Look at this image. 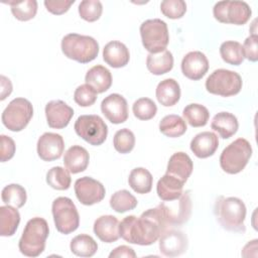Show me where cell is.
I'll return each instance as SVG.
<instances>
[{
    "label": "cell",
    "mask_w": 258,
    "mask_h": 258,
    "mask_svg": "<svg viewBox=\"0 0 258 258\" xmlns=\"http://www.w3.org/2000/svg\"><path fill=\"white\" fill-rule=\"evenodd\" d=\"M167 229L169 227L158 207L143 212L139 218L127 216L119 224L120 237L126 242L141 246L153 244Z\"/></svg>",
    "instance_id": "cell-1"
},
{
    "label": "cell",
    "mask_w": 258,
    "mask_h": 258,
    "mask_svg": "<svg viewBox=\"0 0 258 258\" xmlns=\"http://www.w3.org/2000/svg\"><path fill=\"white\" fill-rule=\"evenodd\" d=\"M214 213L223 229L236 233L245 232L246 206L242 200L235 197L220 196L215 203Z\"/></svg>",
    "instance_id": "cell-2"
},
{
    "label": "cell",
    "mask_w": 258,
    "mask_h": 258,
    "mask_svg": "<svg viewBox=\"0 0 258 258\" xmlns=\"http://www.w3.org/2000/svg\"><path fill=\"white\" fill-rule=\"evenodd\" d=\"M49 234L47 222L40 217L30 219L19 239L18 248L27 257H37L45 249V242Z\"/></svg>",
    "instance_id": "cell-3"
},
{
    "label": "cell",
    "mask_w": 258,
    "mask_h": 258,
    "mask_svg": "<svg viewBox=\"0 0 258 258\" xmlns=\"http://www.w3.org/2000/svg\"><path fill=\"white\" fill-rule=\"evenodd\" d=\"M61 51L70 59L81 63L94 60L99 53V43L89 35L69 33L61 39Z\"/></svg>",
    "instance_id": "cell-4"
},
{
    "label": "cell",
    "mask_w": 258,
    "mask_h": 258,
    "mask_svg": "<svg viewBox=\"0 0 258 258\" xmlns=\"http://www.w3.org/2000/svg\"><path fill=\"white\" fill-rule=\"evenodd\" d=\"M252 156V146L245 138H238L230 143L220 155L221 168L229 173L241 172Z\"/></svg>",
    "instance_id": "cell-5"
},
{
    "label": "cell",
    "mask_w": 258,
    "mask_h": 258,
    "mask_svg": "<svg viewBox=\"0 0 258 258\" xmlns=\"http://www.w3.org/2000/svg\"><path fill=\"white\" fill-rule=\"evenodd\" d=\"M140 35L142 44L149 53H158L165 50L169 42L167 24L158 18L147 19L142 22Z\"/></svg>",
    "instance_id": "cell-6"
},
{
    "label": "cell",
    "mask_w": 258,
    "mask_h": 258,
    "mask_svg": "<svg viewBox=\"0 0 258 258\" xmlns=\"http://www.w3.org/2000/svg\"><path fill=\"white\" fill-rule=\"evenodd\" d=\"M242 86L241 76L236 72L226 69L214 71L206 80L207 91L221 97H231L239 94Z\"/></svg>",
    "instance_id": "cell-7"
},
{
    "label": "cell",
    "mask_w": 258,
    "mask_h": 258,
    "mask_svg": "<svg viewBox=\"0 0 258 258\" xmlns=\"http://www.w3.org/2000/svg\"><path fill=\"white\" fill-rule=\"evenodd\" d=\"M51 212L56 230L64 235L75 232L80 225V216L74 202L67 197H58L52 202Z\"/></svg>",
    "instance_id": "cell-8"
},
{
    "label": "cell",
    "mask_w": 258,
    "mask_h": 258,
    "mask_svg": "<svg viewBox=\"0 0 258 258\" xmlns=\"http://www.w3.org/2000/svg\"><path fill=\"white\" fill-rule=\"evenodd\" d=\"M32 116V104L27 99L15 98L4 109L1 120L8 130L19 132L28 125Z\"/></svg>",
    "instance_id": "cell-9"
},
{
    "label": "cell",
    "mask_w": 258,
    "mask_h": 258,
    "mask_svg": "<svg viewBox=\"0 0 258 258\" xmlns=\"http://www.w3.org/2000/svg\"><path fill=\"white\" fill-rule=\"evenodd\" d=\"M76 133L89 144L99 146L105 142L108 126L98 115H82L75 122Z\"/></svg>",
    "instance_id": "cell-10"
},
{
    "label": "cell",
    "mask_w": 258,
    "mask_h": 258,
    "mask_svg": "<svg viewBox=\"0 0 258 258\" xmlns=\"http://www.w3.org/2000/svg\"><path fill=\"white\" fill-rule=\"evenodd\" d=\"M157 207L169 228L181 226L189 220L191 215L190 191H182L181 196L177 200L163 202Z\"/></svg>",
    "instance_id": "cell-11"
},
{
    "label": "cell",
    "mask_w": 258,
    "mask_h": 258,
    "mask_svg": "<svg viewBox=\"0 0 258 258\" xmlns=\"http://www.w3.org/2000/svg\"><path fill=\"white\" fill-rule=\"evenodd\" d=\"M214 17L221 23L244 25L251 17L252 10L244 1H219L213 8Z\"/></svg>",
    "instance_id": "cell-12"
},
{
    "label": "cell",
    "mask_w": 258,
    "mask_h": 258,
    "mask_svg": "<svg viewBox=\"0 0 258 258\" xmlns=\"http://www.w3.org/2000/svg\"><path fill=\"white\" fill-rule=\"evenodd\" d=\"M74 187L77 199L85 206H92L100 203L106 195L105 186L99 180L90 176L78 178Z\"/></svg>",
    "instance_id": "cell-13"
},
{
    "label": "cell",
    "mask_w": 258,
    "mask_h": 258,
    "mask_svg": "<svg viewBox=\"0 0 258 258\" xmlns=\"http://www.w3.org/2000/svg\"><path fill=\"white\" fill-rule=\"evenodd\" d=\"M188 240L184 233L169 228L159 237V251L163 256L176 257L187 250Z\"/></svg>",
    "instance_id": "cell-14"
},
{
    "label": "cell",
    "mask_w": 258,
    "mask_h": 258,
    "mask_svg": "<svg viewBox=\"0 0 258 258\" xmlns=\"http://www.w3.org/2000/svg\"><path fill=\"white\" fill-rule=\"evenodd\" d=\"M36 149L39 158L43 161L56 160L63 153V138L59 134L45 132L38 138Z\"/></svg>",
    "instance_id": "cell-15"
},
{
    "label": "cell",
    "mask_w": 258,
    "mask_h": 258,
    "mask_svg": "<svg viewBox=\"0 0 258 258\" xmlns=\"http://www.w3.org/2000/svg\"><path fill=\"white\" fill-rule=\"evenodd\" d=\"M101 111L113 124L124 123L128 119V105L120 94H111L101 103Z\"/></svg>",
    "instance_id": "cell-16"
},
{
    "label": "cell",
    "mask_w": 258,
    "mask_h": 258,
    "mask_svg": "<svg viewBox=\"0 0 258 258\" xmlns=\"http://www.w3.org/2000/svg\"><path fill=\"white\" fill-rule=\"evenodd\" d=\"M46 122L50 128L62 129L67 127L74 116V110L61 100H53L45 105Z\"/></svg>",
    "instance_id": "cell-17"
},
{
    "label": "cell",
    "mask_w": 258,
    "mask_h": 258,
    "mask_svg": "<svg viewBox=\"0 0 258 258\" xmlns=\"http://www.w3.org/2000/svg\"><path fill=\"white\" fill-rule=\"evenodd\" d=\"M209 70V60L202 51H190L181 60V72L189 80H201Z\"/></svg>",
    "instance_id": "cell-18"
},
{
    "label": "cell",
    "mask_w": 258,
    "mask_h": 258,
    "mask_svg": "<svg viewBox=\"0 0 258 258\" xmlns=\"http://www.w3.org/2000/svg\"><path fill=\"white\" fill-rule=\"evenodd\" d=\"M119 221L112 215L99 217L94 223L95 235L104 243L116 242L119 237Z\"/></svg>",
    "instance_id": "cell-19"
},
{
    "label": "cell",
    "mask_w": 258,
    "mask_h": 258,
    "mask_svg": "<svg viewBox=\"0 0 258 258\" xmlns=\"http://www.w3.org/2000/svg\"><path fill=\"white\" fill-rule=\"evenodd\" d=\"M218 136L210 131L197 134L190 141V150L199 158H208L212 156L218 149Z\"/></svg>",
    "instance_id": "cell-20"
},
{
    "label": "cell",
    "mask_w": 258,
    "mask_h": 258,
    "mask_svg": "<svg viewBox=\"0 0 258 258\" xmlns=\"http://www.w3.org/2000/svg\"><path fill=\"white\" fill-rule=\"evenodd\" d=\"M194 169V163L190 157L184 152L173 153L168 160L166 173L172 175L185 183Z\"/></svg>",
    "instance_id": "cell-21"
},
{
    "label": "cell",
    "mask_w": 258,
    "mask_h": 258,
    "mask_svg": "<svg viewBox=\"0 0 258 258\" xmlns=\"http://www.w3.org/2000/svg\"><path fill=\"white\" fill-rule=\"evenodd\" d=\"M103 59L107 64H109L112 68H123L129 62V49L121 41H110L104 46Z\"/></svg>",
    "instance_id": "cell-22"
},
{
    "label": "cell",
    "mask_w": 258,
    "mask_h": 258,
    "mask_svg": "<svg viewBox=\"0 0 258 258\" xmlns=\"http://www.w3.org/2000/svg\"><path fill=\"white\" fill-rule=\"evenodd\" d=\"M90 155L86 148L80 145L70 147L63 156L64 167L73 174L85 171L89 165Z\"/></svg>",
    "instance_id": "cell-23"
},
{
    "label": "cell",
    "mask_w": 258,
    "mask_h": 258,
    "mask_svg": "<svg viewBox=\"0 0 258 258\" xmlns=\"http://www.w3.org/2000/svg\"><path fill=\"white\" fill-rule=\"evenodd\" d=\"M184 183L176 177L165 173L156 184V191L159 199L163 202L177 200L183 189Z\"/></svg>",
    "instance_id": "cell-24"
},
{
    "label": "cell",
    "mask_w": 258,
    "mask_h": 258,
    "mask_svg": "<svg viewBox=\"0 0 258 258\" xmlns=\"http://www.w3.org/2000/svg\"><path fill=\"white\" fill-rule=\"evenodd\" d=\"M85 81L86 84L91 86L98 94H101L110 89L112 85V75L107 68L97 64L87 72Z\"/></svg>",
    "instance_id": "cell-25"
},
{
    "label": "cell",
    "mask_w": 258,
    "mask_h": 258,
    "mask_svg": "<svg viewBox=\"0 0 258 258\" xmlns=\"http://www.w3.org/2000/svg\"><path fill=\"white\" fill-rule=\"evenodd\" d=\"M155 95L157 101L162 106H174L180 99L179 84L173 79H165L157 85Z\"/></svg>",
    "instance_id": "cell-26"
},
{
    "label": "cell",
    "mask_w": 258,
    "mask_h": 258,
    "mask_svg": "<svg viewBox=\"0 0 258 258\" xmlns=\"http://www.w3.org/2000/svg\"><path fill=\"white\" fill-rule=\"evenodd\" d=\"M211 128L218 132L223 139H228L236 134L239 128V123L236 116L232 113L220 112L214 116Z\"/></svg>",
    "instance_id": "cell-27"
},
{
    "label": "cell",
    "mask_w": 258,
    "mask_h": 258,
    "mask_svg": "<svg viewBox=\"0 0 258 258\" xmlns=\"http://www.w3.org/2000/svg\"><path fill=\"white\" fill-rule=\"evenodd\" d=\"M146 67L155 76L164 75L173 68L172 53L167 49L158 53H149L146 57Z\"/></svg>",
    "instance_id": "cell-28"
},
{
    "label": "cell",
    "mask_w": 258,
    "mask_h": 258,
    "mask_svg": "<svg viewBox=\"0 0 258 258\" xmlns=\"http://www.w3.org/2000/svg\"><path fill=\"white\" fill-rule=\"evenodd\" d=\"M20 223V214L17 208L9 205L0 207V235L10 237L16 233Z\"/></svg>",
    "instance_id": "cell-29"
},
{
    "label": "cell",
    "mask_w": 258,
    "mask_h": 258,
    "mask_svg": "<svg viewBox=\"0 0 258 258\" xmlns=\"http://www.w3.org/2000/svg\"><path fill=\"white\" fill-rule=\"evenodd\" d=\"M128 183L131 188L140 195L148 194L152 188L153 177L149 170L144 167H136L131 170Z\"/></svg>",
    "instance_id": "cell-30"
},
{
    "label": "cell",
    "mask_w": 258,
    "mask_h": 258,
    "mask_svg": "<svg viewBox=\"0 0 258 258\" xmlns=\"http://www.w3.org/2000/svg\"><path fill=\"white\" fill-rule=\"evenodd\" d=\"M186 123L178 115H167L159 122L160 132L169 138H177L186 132Z\"/></svg>",
    "instance_id": "cell-31"
},
{
    "label": "cell",
    "mask_w": 258,
    "mask_h": 258,
    "mask_svg": "<svg viewBox=\"0 0 258 258\" xmlns=\"http://www.w3.org/2000/svg\"><path fill=\"white\" fill-rule=\"evenodd\" d=\"M70 248L73 254L79 257H92L98 250L97 242L87 234H81L74 237Z\"/></svg>",
    "instance_id": "cell-32"
},
{
    "label": "cell",
    "mask_w": 258,
    "mask_h": 258,
    "mask_svg": "<svg viewBox=\"0 0 258 258\" xmlns=\"http://www.w3.org/2000/svg\"><path fill=\"white\" fill-rule=\"evenodd\" d=\"M183 120L191 127H203L207 125L210 119L209 110L201 104H189L182 111Z\"/></svg>",
    "instance_id": "cell-33"
},
{
    "label": "cell",
    "mask_w": 258,
    "mask_h": 258,
    "mask_svg": "<svg viewBox=\"0 0 258 258\" xmlns=\"http://www.w3.org/2000/svg\"><path fill=\"white\" fill-rule=\"evenodd\" d=\"M220 54L225 62L232 66H240L245 58L242 44L234 40L223 42L220 46Z\"/></svg>",
    "instance_id": "cell-34"
},
{
    "label": "cell",
    "mask_w": 258,
    "mask_h": 258,
    "mask_svg": "<svg viewBox=\"0 0 258 258\" xmlns=\"http://www.w3.org/2000/svg\"><path fill=\"white\" fill-rule=\"evenodd\" d=\"M1 199L5 205L18 209L23 207L26 203V190L20 184L10 183L3 187L1 191Z\"/></svg>",
    "instance_id": "cell-35"
},
{
    "label": "cell",
    "mask_w": 258,
    "mask_h": 258,
    "mask_svg": "<svg viewBox=\"0 0 258 258\" xmlns=\"http://www.w3.org/2000/svg\"><path fill=\"white\" fill-rule=\"evenodd\" d=\"M136 198L127 189H121L114 192L110 199V207L117 213H125L134 210L137 207Z\"/></svg>",
    "instance_id": "cell-36"
},
{
    "label": "cell",
    "mask_w": 258,
    "mask_h": 258,
    "mask_svg": "<svg viewBox=\"0 0 258 258\" xmlns=\"http://www.w3.org/2000/svg\"><path fill=\"white\" fill-rule=\"evenodd\" d=\"M71 172L61 166H53L46 173L47 184L57 190H66L71 186Z\"/></svg>",
    "instance_id": "cell-37"
},
{
    "label": "cell",
    "mask_w": 258,
    "mask_h": 258,
    "mask_svg": "<svg viewBox=\"0 0 258 258\" xmlns=\"http://www.w3.org/2000/svg\"><path fill=\"white\" fill-rule=\"evenodd\" d=\"M6 4L11 6L13 16L20 21H27L32 19L37 12V1L24 0V1H9Z\"/></svg>",
    "instance_id": "cell-38"
},
{
    "label": "cell",
    "mask_w": 258,
    "mask_h": 258,
    "mask_svg": "<svg viewBox=\"0 0 258 258\" xmlns=\"http://www.w3.org/2000/svg\"><path fill=\"white\" fill-rule=\"evenodd\" d=\"M113 145L116 151H118L121 154L131 152L135 146L134 133L127 128L118 130L114 135Z\"/></svg>",
    "instance_id": "cell-39"
},
{
    "label": "cell",
    "mask_w": 258,
    "mask_h": 258,
    "mask_svg": "<svg viewBox=\"0 0 258 258\" xmlns=\"http://www.w3.org/2000/svg\"><path fill=\"white\" fill-rule=\"evenodd\" d=\"M134 116L139 120H150L157 113L156 104L149 98H140L132 106Z\"/></svg>",
    "instance_id": "cell-40"
},
{
    "label": "cell",
    "mask_w": 258,
    "mask_h": 258,
    "mask_svg": "<svg viewBox=\"0 0 258 258\" xmlns=\"http://www.w3.org/2000/svg\"><path fill=\"white\" fill-rule=\"evenodd\" d=\"M103 12L102 3L99 0H84L79 4L81 18L88 22L97 21Z\"/></svg>",
    "instance_id": "cell-41"
},
{
    "label": "cell",
    "mask_w": 258,
    "mask_h": 258,
    "mask_svg": "<svg viewBox=\"0 0 258 258\" xmlns=\"http://www.w3.org/2000/svg\"><path fill=\"white\" fill-rule=\"evenodd\" d=\"M161 13L170 19H179L186 12V3L183 0H164L160 4Z\"/></svg>",
    "instance_id": "cell-42"
},
{
    "label": "cell",
    "mask_w": 258,
    "mask_h": 258,
    "mask_svg": "<svg viewBox=\"0 0 258 258\" xmlns=\"http://www.w3.org/2000/svg\"><path fill=\"white\" fill-rule=\"evenodd\" d=\"M97 92L89 85L79 86L74 93L75 102L81 107H90L97 101Z\"/></svg>",
    "instance_id": "cell-43"
},
{
    "label": "cell",
    "mask_w": 258,
    "mask_h": 258,
    "mask_svg": "<svg viewBox=\"0 0 258 258\" xmlns=\"http://www.w3.org/2000/svg\"><path fill=\"white\" fill-rule=\"evenodd\" d=\"M243 46L244 56L250 61H257L258 60V35L257 34H251L248 36Z\"/></svg>",
    "instance_id": "cell-44"
},
{
    "label": "cell",
    "mask_w": 258,
    "mask_h": 258,
    "mask_svg": "<svg viewBox=\"0 0 258 258\" xmlns=\"http://www.w3.org/2000/svg\"><path fill=\"white\" fill-rule=\"evenodd\" d=\"M1 148H0V160L1 162H5L10 160L16 150V145L14 140L6 135H1Z\"/></svg>",
    "instance_id": "cell-45"
},
{
    "label": "cell",
    "mask_w": 258,
    "mask_h": 258,
    "mask_svg": "<svg viewBox=\"0 0 258 258\" xmlns=\"http://www.w3.org/2000/svg\"><path fill=\"white\" fill-rule=\"evenodd\" d=\"M74 3L75 0H45L44 6L48 12L54 15H60L66 13Z\"/></svg>",
    "instance_id": "cell-46"
},
{
    "label": "cell",
    "mask_w": 258,
    "mask_h": 258,
    "mask_svg": "<svg viewBox=\"0 0 258 258\" xmlns=\"http://www.w3.org/2000/svg\"><path fill=\"white\" fill-rule=\"evenodd\" d=\"M120 257H126V258H135L136 253L135 251L126 245H121L116 247L112 252L109 254V258H120Z\"/></svg>",
    "instance_id": "cell-47"
},
{
    "label": "cell",
    "mask_w": 258,
    "mask_h": 258,
    "mask_svg": "<svg viewBox=\"0 0 258 258\" xmlns=\"http://www.w3.org/2000/svg\"><path fill=\"white\" fill-rule=\"evenodd\" d=\"M0 82H1L0 100L3 101L12 93V84H11V81L3 75L0 77Z\"/></svg>",
    "instance_id": "cell-48"
},
{
    "label": "cell",
    "mask_w": 258,
    "mask_h": 258,
    "mask_svg": "<svg viewBox=\"0 0 258 258\" xmlns=\"http://www.w3.org/2000/svg\"><path fill=\"white\" fill-rule=\"evenodd\" d=\"M257 243L258 240L254 239L252 241H249L242 250V256L243 257H257Z\"/></svg>",
    "instance_id": "cell-49"
}]
</instances>
